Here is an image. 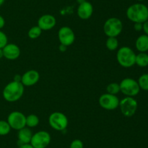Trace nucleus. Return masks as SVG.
<instances>
[{
  "label": "nucleus",
  "instance_id": "1",
  "mask_svg": "<svg viewBox=\"0 0 148 148\" xmlns=\"http://www.w3.org/2000/svg\"><path fill=\"white\" fill-rule=\"evenodd\" d=\"M126 15L132 23H143L148 20V7L143 3H135L127 8Z\"/></svg>",
  "mask_w": 148,
  "mask_h": 148
},
{
  "label": "nucleus",
  "instance_id": "2",
  "mask_svg": "<svg viewBox=\"0 0 148 148\" xmlns=\"http://www.w3.org/2000/svg\"><path fill=\"white\" fill-rule=\"evenodd\" d=\"M21 82L12 81L4 86L2 96L4 100L9 102H14L22 98L24 94L25 88Z\"/></svg>",
  "mask_w": 148,
  "mask_h": 148
},
{
  "label": "nucleus",
  "instance_id": "3",
  "mask_svg": "<svg viewBox=\"0 0 148 148\" xmlns=\"http://www.w3.org/2000/svg\"><path fill=\"white\" fill-rule=\"evenodd\" d=\"M135 52L129 46H122L117 51V62L123 68H129L134 66L135 65Z\"/></svg>",
  "mask_w": 148,
  "mask_h": 148
},
{
  "label": "nucleus",
  "instance_id": "4",
  "mask_svg": "<svg viewBox=\"0 0 148 148\" xmlns=\"http://www.w3.org/2000/svg\"><path fill=\"white\" fill-rule=\"evenodd\" d=\"M103 29L108 37H117L122 32L123 23L118 17H110L105 21Z\"/></svg>",
  "mask_w": 148,
  "mask_h": 148
},
{
  "label": "nucleus",
  "instance_id": "5",
  "mask_svg": "<svg viewBox=\"0 0 148 148\" xmlns=\"http://www.w3.org/2000/svg\"><path fill=\"white\" fill-rule=\"evenodd\" d=\"M120 91L126 97H134L140 93V88L137 81L132 78H125L119 84Z\"/></svg>",
  "mask_w": 148,
  "mask_h": 148
},
{
  "label": "nucleus",
  "instance_id": "6",
  "mask_svg": "<svg viewBox=\"0 0 148 148\" xmlns=\"http://www.w3.org/2000/svg\"><path fill=\"white\" fill-rule=\"evenodd\" d=\"M49 123L54 130L62 131L67 128L69 120L64 113L62 112H53L49 115Z\"/></svg>",
  "mask_w": 148,
  "mask_h": 148
},
{
  "label": "nucleus",
  "instance_id": "7",
  "mask_svg": "<svg viewBox=\"0 0 148 148\" xmlns=\"http://www.w3.org/2000/svg\"><path fill=\"white\" fill-rule=\"evenodd\" d=\"M119 107L125 117H132L136 113L138 107L137 101L132 97H126L120 100Z\"/></svg>",
  "mask_w": 148,
  "mask_h": 148
},
{
  "label": "nucleus",
  "instance_id": "8",
  "mask_svg": "<svg viewBox=\"0 0 148 148\" xmlns=\"http://www.w3.org/2000/svg\"><path fill=\"white\" fill-rule=\"evenodd\" d=\"M51 141L50 133L46 131H39L33 133L30 145L34 148H46Z\"/></svg>",
  "mask_w": 148,
  "mask_h": 148
},
{
  "label": "nucleus",
  "instance_id": "9",
  "mask_svg": "<svg viewBox=\"0 0 148 148\" xmlns=\"http://www.w3.org/2000/svg\"><path fill=\"white\" fill-rule=\"evenodd\" d=\"M120 100L116 95L105 93L101 95L98 100L100 106L106 110H114L119 105Z\"/></svg>",
  "mask_w": 148,
  "mask_h": 148
},
{
  "label": "nucleus",
  "instance_id": "10",
  "mask_svg": "<svg viewBox=\"0 0 148 148\" xmlns=\"http://www.w3.org/2000/svg\"><path fill=\"white\" fill-rule=\"evenodd\" d=\"M7 121L11 129L19 131L26 126V116L20 111H13L8 115Z\"/></svg>",
  "mask_w": 148,
  "mask_h": 148
},
{
  "label": "nucleus",
  "instance_id": "11",
  "mask_svg": "<svg viewBox=\"0 0 148 148\" xmlns=\"http://www.w3.org/2000/svg\"><path fill=\"white\" fill-rule=\"evenodd\" d=\"M58 39L60 44L66 46H71L75 41V34L69 26H62L58 31Z\"/></svg>",
  "mask_w": 148,
  "mask_h": 148
},
{
  "label": "nucleus",
  "instance_id": "12",
  "mask_svg": "<svg viewBox=\"0 0 148 148\" xmlns=\"http://www.w3.org/2000/svg\"><path fill=\"white\" fill-rule=\"evenodd\" d=\"M56 24V19L54 16L50 14H45L39 17L37 26L42 30H49L53 28Z\"/></svg>",
  "mask_w": 148,
  "mask_h": 148
},
{
  "label": "nucleus",
  "instance_id": "13",
  "mask_svg": "<svg viewBox=\"0 0 148 148\" xmlns=\"http://www.w3.org/2000/svg\"><path fill=\"white\" fill-rule=\"evenodd\" d=\"M40 80V74L36 70H29L22 75L21 83L24 86H32Z\"/></svg>",
  "mask_w": 148,
  "mask_h": 148
},
{
  "label": "nucleus",
  "instance_id": "14",
  "mask_svg": "<svg viewBox=\"0 0 148 148\" xmlns=\"http://www.w3.org/2000/svg\"><path fill=\"white\" fill-rule=\"evenodd\" d=\"M93 13V6L90 2L84 1L79 4L77 10V16L82 20H88L90 18Z\"/></svg>",
  "mask_w": 148,
  "mask_h": 148
},
{
  "label": "nucleus",
  "instance_id": "15",
  "mask_svg": "<svg viewBox=\"0 0 148 148\" xmlns=\"http://www.w3.org/2000/svg\"><path fill=\"white\" fill-rule=\"evenodd\" d=\"M4 57L9 60H14L20 57V49L17 44L13 43L7 44L2 49Z\"/></svg>",
  "mask_w": 148,
  "mask_h": 148
},
{
  "label": "nucleus",
  "instance_id": "16",
  "mask_svg": "<svg viewBox=\"0 0 148 148\" xmlns=\"http://www.w3.org/2000/svg\"><path fill=\"white\" fill-rule=\"evenodd\" d=\"M33 133H32V131L30 128L25 127L20 129L17 133V138H18V142L21 145L24 144H30L31 141L32 136Z\"/></svg>",
  "mask_w": 148,
  "mask_h": 148
},
{
  "label": "nucleus",
  "instance_id": "17",
  "mask_svg": "<svg viewBox=\"0 0 148 148\" xmlns=\"http://www.w3.org/2000/svg\"><path fill=\"white\" fill-rule=\"evenodd\" d=\"M135 47L140 52H147L148 51V36L140 35L135 41Z\"/></svg>",
  "mask_w": 148,
  "mask_h": 148
},
{
  "label": "nucleus",
  "instance_id": "18",
  "mask_svg": "<svg viewBox=\"0 0 148 148\" xmlns=\"http://www.w3.org/2000/svg\"><path fill=\"white\" fill-rule=\"evenodd\" d=\"M135 65L141 68L148 66V54L146 52H140L136 55Z\"/></svg>",
  "mask_w": 148,
  "mask_h": 148
},
{
  "label": "nucleus",
  "instance_id": "19",
  "mask_svg": "<svg viewBox=\"0 0 148 148\" xmlns=\"http://www.w3.org/2000/svg\"><path fill=\"white\" fill-rule=\"evenodd\" d=\"M40 119L36 114H30L26 116V126L28 128H35L39 124Z\"/></svg>",
  "mask_w": 148,
  "mask_h": 148
},
{
  "label": "nucleus",
  "instance_id": "20",
  "mask_svg": "<svg viewBox=\"0 0 148 148\" xmlns=\"http://www.w3.org/2000/svg\"><path fill=\"white\" fill-rule=\"evenodd\" d=\"M106 46L110 51H115L119 47V40L117 37H108L106 41Z\"/></svg>",
  "mask_w": 148,
  "mask_h": 148
},
{
  "label": "nucleus",
  "instance_id": "21",
  "mask_svg": "<svg viewBox=\"0 0 148 148\" xmlns=\"http://www.w3.org/2000/svg\"><path fill=\"white\" fill-rule=\"evenodd\" d=\"M43 30L40 28L38 26H33L29 29L27 32V36L30 39H36L39 38L41 35Z\"/></svg>",
  "mask_w": 148,
  "mask_h": 148
},
{
  "label": "nucleus",
  "instance_id": "22",
  "mask_svg": "<svg viewBox=\"0 0 148 148\" xmlns=\"http://www.w3.org/2000/svg\"><path fill=\"white\" fill-rule=\"evenodd\" d=\"M137 82L140 89L148 91V73H144L140 75L137 80Z\"/></svg>",
  "mask_w": 148,
  "mask_h": 148
},
{
  "label": "nucleus",
  "instance_id": "23",
  "mask_svg": "<svg viewBox=\"0 0 148 148\" xmlns=\"http://www.w3.org/2000/svg\"><path fill=\"white\" fill-rule=\"evenodd\" d=\"M11 127L7 120H0V136H6L11 131Z\"/></svg>",
  "mask_w": 148,
  "mask_h": 148
},
{
  "label": "nucleus",
  "instance_id": "24",
  "mask_svg": "<svg viewBox=\"0 0 148 148\" xmlns=\"http://www.w3.org/2000/svg\"><path fill=\"white\" fill-rule=\"evenodd\" d=\"M106 91L108 94H114L116 95L117 94L120 92V86L119 84L118 83H111L106 86Z\"/></svg>",
  "mask_w": 148,
  "mask_h": 148
},
{
  "label": "nucleus",
  "instance_id": "25",
  "mask_svg": "<svg viewBox=\"0 0 148 148\" xmlns=\"http://www.w3.org/2000/svg\"><path fill=\"white\" fill-rule=\"evenodd\" d=\"M8 44V38L4 32L0 30V49H3Z\"/></svg>",
  "mask_w": 148,
  "mask_h": 148
},
{
  "label": "nucleus",
  "instance_id": "26",
  "mask_svg": "<svg viewBox=\"0 0 148 148\" xmlns=\"http://www.w3.org/2000/svg\"><path fill=\"white\" fill-rule=\"evenodd\" d=\"M69 148H84V144L80 139H74L71 142Z\"/></svg>",
  "mask_w": 148,
  "mask_h": 148
},
{
  "label": "nucleus",
  "instance_id": "27",
  "mask_svg": "<svg viewBox=\"0 0 148 148\" xmlns=\"http://www.w3.org/2000/svg\"><path fill=\"white\" fill-rule=\"evenodd\" d=\"M143 23H136L134 25V29L136 31H141L143 30Z\"/></svg>",
  "mask_w": 148,
  "mask_h": 148
},
{
  "label": "nucleus",
  "instance_id": "28",
  "mask_svg": "<svg viewBox=\"0 0 148 148\" xmlns=\"http://www.w3.org/2000/svg\"><path fill=\"white\" fill-rule=\"evenodd\" d=\"M143 30L144 31L145 34L147 35L148 36V20L143 23Z\"/></svg>",
  "mask_w": 148,
  "mask_h": 148
},
{
  "label": "nucleus",
  "instance_id": "29",
  "mask_svg": "<svg viewBox=\"0 0 148 148\" xmlns=\"http://www.w3.org/2000/svg\"><path fill=\"white\" fill-rule=\"evenodd\" d=\"M5 26V20H4V17L0 15V30L4 28V26Z\"/></svg>",
  "mask_w": 148,
  "mask_h": 148
},
{
  "label": "nucleus",
  "instance_id": "30",
  "mask_svg": "<svg viewBox=\"0 0 148 148\" xmlns=\"http://www.w3.org/2000/svg\"><path fill=\"white\" fill-rule=\"evenodd\" d=\"M21 78H22L21 75H20V74H16V75L14 76L13 81H17V82H21Z\"/></svg>",
  "mask_w": 148,
  "mask_h": 148
},
{
  "label": "nucleus",
  "instance_id": "31",
  "mask_svg": "<svg viewBox=\"0 0 148 148\" xmlns=\"http://www.w3.org/2000/svg\"><path fill=\"white\" fill-rule=\"evenodd\" d=\"M19 148H34L30 144H24V145H20Z\"/></svg>",
  "mask_w": 148,
  "mask_h": 148
},
{
  "label": "nucleus",
  "instance_id": "32",
  "mask_svg": "<svg viewBox=\"0 0 148 148\" xmlns=\"http://www.w3.org/2000/svg\"><path fill=\"white\" fill-rule=\"evenodd\" d=\"M66 49H67V46H64V45H63V44H60V45H59V51H60V52H64L66 50Z\"/></svg>",
  "mask_w": 148,
  "mask_h": 148
},
{
  "label": "nucleus",
  "instance_id": "33",
  "mask_svg": "<svg viewBox=\"0 0 148 148\" xmlns=\"http://www.w3.org/2000/svg\"><path fill=\"white\" fill-rule=\"evenodd\" d=\"M2 57H4V54H3V50L2 49H0V59H1Z\"/></svg>",
  "mask_w": 148,
  "mask_h": 148
},
{
  "label": "nucleus",
  "instance_id": "34",
  "mask_svg": "<svg viewBox=\"0 0 148 148\" xmlns=\"http://www.w3.org/2000/svg\"><path fill=\"white\" fill-rule=\"evenodd\" d=\"M4 1H5V0H0V7H1L3 4H4Z\"/></svg>",
  "mask_w": 148,
  "mask_h": 148
},
{
  "label": "nucleus",
  "instance_id": "35",
  "mask_svg": "<svg viewBox=\"0 0 148 148\" xmlns=\"http://www.w3.org/2000/svg\"><path fill=\"white\" fill-rule=\"evenodd\" d=\"M137 1H145V0H137Z\"/></svg>",
  "mask_w": 148,
  "mask_h": 148
}]
</instances>
